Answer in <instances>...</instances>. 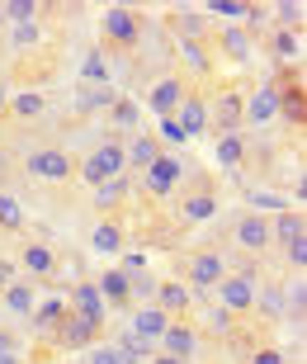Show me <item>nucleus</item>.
<instances>
[{
	"mask_svg": "<svg viewBox=\"0 0 307 364\" xmlns=\"http://www.w3.org/2000/svg\"><path fill=\"white\" fill-rule=\"evenodd\" d=\"M175 199V223L180 228H199V223H208V218H217V208H222V189H217V176L213 171H189L185 185L171 194Z\"/></svg>",
	"mask_w": 307,
	"mask_h": 364,
	"instance_id": "obj_1",
	"label": "nucleus"
},
{
	"mask_svg": "<svg viewBox=\"0 0 307 364\" xmlns=\"http://www.w3.org/2000/svg\"><path fill=\"white\" fill-rule=\"evenodd\" d=\"M147 33H151V19H147V10H137V5H104V10H99V43H104L109 53L133 57Z\"/></svg>",
	"mask_w": 307,
	"mask_h": 364,
	"instance_id": "obj_2",
	"label": "nucleus"
},
{
	"mask_svg": "<svg viewBox=\"0 0 307 364\" xmlns=\"http://www.w3.org/2000/svg\"><path fill=\"white\" fill-rule=\"evenodd\" d=\"M119 176H128V166H123V137H114L109 133L104 142H95L85 156L76 161V180H85V185H109V180H119Z\"/></svg>",
	"mask_w": 307,
	"mask_h": 364,
	"instance_id": "obj_3",
	"label": "nucleus"
},
{
	"mask_svg": "<svg viewBox=\"0 0 307 364\" xmlns=\"http://www.w3.org/2000/svg\"><path fill=\"white\" fill-rule=\"evenodd\" d=\"M180 284H185L189 294L194 298H208L217 289V284H222V274L232 270L227 265V256H222V251H217V246H199V251H189L185 256V265H180Z\"/></svg>",
	"mask_w": 307,
	"mask_h": 364,
	"instance_id": "obj_4",
	"label": "nucleus"
},
{
	"mask_svg": "<svg viewBox=\"0 0 307 364\" xmlns=\"http://www.w3.org/2000/svg\"><path fill=\"white\" fill-rule=\"evenodd\" d=\"M24 176L33 185H71L76 180V156L67 147H33L24 151Z\"/></svg>",
	"mask_w": 307,
	"mask_h": 364,
	"instance_id": "obj_5",
	"label": "nucleus"
},
{
	"mask_svg": "<svg viewBox=\"0 0 307 364\" xmlns=\"http://www.w3.org/2000/svg\"><path fill=\"white\" fill-rule=\"evenodd\" d=\"M189 171H194V166H189L180 151H161V156H156V161H151L137 180H142V194H147V199H171L175 189L185 185Z\"/></svg>",
	"mask_w": 307,
	"mask_h": 364,
	"instance_id": "obj_6",
	"label": "nucleus"
},
{
	"mask_svg": "<svg viewBox=\"0 0 307 364\" xmlns=\"http://www.w3.org/2000/svg\"><path fill=\"white\" fill-rule=\"evenodd\" d=\"M217 100H208V133L213 137H227V133H241V109H246V85L237 81H222L217 85Z\"/></svg>",
	"mask_w": 307,
	"mask_h": 364,
	"instance_id": "obj_7",
	"label": "nucleus"
},
{
	"mask_svg": "<svg viewBox=\"0 0 307 364\" xmlns=\"http://www.w3.org/2000/svg\"><path fill=\"white\" fill-rule=\"evenodd\" d=\"M203 350V336H199V322H189V317H171V326L161 331L156 341V355H171L180 364H194Z\"/></svg>",
	"mask_w": 307,
	"mask_h": 364,
	"instance_id": "obj_8",
	"label": "nucleus"
},
{
	"mask_svg": "<svg viewBox=\"0 0 307 364\" xmlns=\"http://www.w3.org/2000/svg\"><path fill=\"white\" fill-rule=\"evenodd\" d=\"M175 57H180V76H185L194 90H199V85H208L217 76V67H222V62H217V53H213V38L180 43V48H175Z\"/></svg>",
	"mask_w": 307,
	"mask_h": 364,
	"instance_id": "obj_9",
	"label": "nucleus"
},
{
	"mask_svg": "<svg viewBox=\"0 0 307 364\" xmlns=\"http://www.w3.org/2000/svg\"><path fill=\"white\" fill-rule=\"evenodd\" d=\"M232 246H237L246 260H260L269 246H274V237H269V218L255 213V208H251V213H241L237 223H232Z\"/></svg>",
	"mask_w": 307,
	"mask_h": 364,
	"instance_id": "obj_10",
	"label": "nucleus"
},
{
	"mask_svg": "<svg viewBox=\"0 0 307 364\" xmlns=\"http://www.w3.org/2000/svg\"><path fill=\"white\" fill-rule=\"evenodd\" d=\"M255 289H260V279L227 270V274H222V284L213 289V298H217V308L232 312V317H251V312H255Z\"/></svg>",
	"mask_w": 307,
	"mask_h": 364,
	"instance_id": "obj_11",
	"label": "nucleus"
},
{
	"mask_svg": "<svg viewBox=\"0 0 307 364\" xmlns=\"http://www.w3.org/2000/svg\"><path fill=\"white\" fill-rule=\"evenodd\" d=\"M274 90H279V119L289 123L293 133H303L307 128V90H303L298 67H284V76L274 81Z\"/></svg>",
	"mask_w": 307,
	"mask_h": 364,
	"instance_id": "obj_12",
	"label": "nucleus"
},
{
	"mask_svg": "<svg viewBox=\"0 0 307 364\" xmlns=\"http://www.w3.org/2000/svg\"><path fill=\"white\" fill-rule=\"evenodd\" d=\"M95 341H104V331L90 322H80V317H62V322L53 326V336H48V346H53L57 355H80V350H90Z\"/></svg>",
	"mask_w": 307,
	"mask_h": 364,
	"instance_id": "obj_13",
	"label": "nucleus"
},
{
	"mask_svg": "<svg viewBox=\"0 0 307 364\" xmlns=\"http://www.w3.org/2000/svg\"><path fill=\"white\" fill-rule=\"evenodd\" d=\"M189 95V81L180 76V71H166V76H156V81L147 85V95H142V105L156 114V119H175V109H180V100Z\"/></svg>",
	"mask_w": 307,
	"mask_h": 364,
	"instance_id": "obj_14",
	"label": "nucleus"
},
{
	"mask_svg": "<svg viewBox=\"0 0 307 364\" xmlns=\"http://www.w3.org/2000/svg\"><path fill=\"white\" fill-rule=\"evenodd\" d=\"M161 28L175 38V48L180 43H199V38H213V19L203 10H185V5H175V10H166V19H161Z\"/></svg>",
	"mask_w": 307,
	"mask_h": 364,
	"instance_id": "obj_15",
	"label": "nucleus"
},
{
	"mask_svg": "<svg viewBox=\"0 0 307 364\" xmlns=\"http://www.w3.org/2000/svg\"><path fill=\"white\" fill-rule=\"evenodd\" d=\"M19 270L33 284H53L57 270H62V256H57V246H48V242H28V246H19Z\"/></svg>",
	"mask_w": 307,
	"mask_h": 364,
	"instance_id": "obj_16",
	"label": "nucleus"
},
{
	"mask_svg": "<svg viewBox=\"0 0 307 364\" xmlns=\"http://www.w3.org/2000/svg\"><path fill=\"white\" fill-rule=\"evenodd\" d=\"M213 53H217V62L251 67L255 62V43L241 33V24H222V28H213Z\"/></svg>",
	"mask_w": 307,
	"mask_h": 364,
	"instance_id": "obj_17",
	"label": "nucleus"
},
{
	"mask_svg": "<svg viewBox=\"0 0 307 364\" xmlns=\"http://www.w3.org/2000/svg\"><path fill=\"white\" fill-rule=\"evenodd\" d=\"M269 119H279V90L274 81H260L246 90V109H241V123L246 128H265Z\"/></svg>",
	"mask_w": 307,
	"mask_h": 364,
	"instance_id": "obj_18",
	"label": "nucleus"
},
{
	"mask_svg": "<svg viewBox=\"0 0 307 364\" xmlns=\"http://www.w3.org/2000/svg\"><path fill=\"white\" fill-rule=\"evenodd\" d=\"M67 312H71V317H80V322L99 326V331H104V322H109V308H104V298H99V289H95V279H90V284H76V289H71Z\"/></svg>",
	"mask_w": 307,
	"mask_h": 364,
	"instance_id": "obj_19",
	"label": "nucleus"
},
{
	"mask_svg": "<svg viewBox=\"0 0 307 364\" xmlns=\"http://www.w3.org/2000/svg\"><path fill=\"white\" fill-rule=\"evenodd\" d=\"M161 151H166V147H161V137L147 133V128H137V133L123 142V166H128V176H142V171L156 161Z\"/></svg>",
	"mask_w": 307,
	"mask_h": 364,
	"instance_id": "obj_20",
	"label": "nucleus"
},
{
	"mask_svg": "<svg viewBox=\"0 0 307 364\" xmlns=\"http://www.w3.org/2000/svg\"><path fill=\"white\" fill-rule=\"evenodd\" d=\"M175 123H180L185 137H203L208 133V95L189 85V95L180 100V109H175Z\"/></svg>",
	"mask_w": 307,
	"mask_h": 364,
	"instance_id": "obj_21",
	"label": "nucleus"
},
{
	"mask_svg": "<svg viewBox=\"0 0 307 364\" xmlns=\"http://www.w3.org/2000/svg\"><path fill=\"white\" fill-rule=\"evenodd\" d=\"M99 298H104V308H119V312H133V274H123L119 265H109L99 279H95Z\"/></svg>",
	"mask_w": 307,
	"mask_h": 364,
	"instance_id": "obj_22",
	"label": "nucleus"
},
{
	"mask_svg": "<svg viewBox=\"0 0 307 364\" xmlns=\"http://www.w3.org/2000/svg\"><path fill=\"white\" fill-rule=\"evenodd\" d=\"M90 251L95 256H123L128 251V228L123 218H99L90 228Z\"/></svg>",
	"mask_w": 307,
	"mask_h": 364,
	"instance_id": "obj_23",
	"label": "nucleus"
},
{
	"mask_svg": "<svg viewBox=\"0 0 307 364\" xmlns=\"http://www.w3.org/2000/svg\"><path fill=\"white\" fill-rule=\"evenodd\" d=\"M151 303H156L166 317H189V312H194V294H189L180 279H156V294H151Z\"/></svg>",
	"mask_w": 307,
	"mask_h": 364,
	"instance_id": "obj_24",
	"label": "nucleus"
},
{
	"mask_svg": "<svg viewBox=\"0 0 307 364\" xmlns=\"http://www.w3.org/2000/svg\"><path fill=\"white\" fill-rule=\"evenodd\" d=\"M166 326H171V317H166V312H161L156 303H142V308L128 312V331H133L137 341H147V346H156Z\"/></svg>",
	"mask_w": 307,
	"mask_h": 364,
	"instance_id": "obj_25",
	"label": "nucleus"
},
{
	"mask_svg": "<svg viewBox=\"0 0 307 364\" xmlns=\"http://www.w3.org/2000/svg\"><path fill=\"white\" fill-rule=\"evenodd\" d=\"M33 303H38V284H33V279H24V274H19V279H14L10 289L0 294V308L10 312L14 322H28V312H33Z\"/></svg>",
	"mask_w": 307,
	"mask_h": 364,
	"instance_id": "obj_26",
	"label": "nucleus"
},
{
	"mask_svg": "<svg viewBox=\"0 0 307 364\" xmlns=\"http://www.w3.org/2000/svg\"><path fill=\"white\" fill-rule=\"evenodd\" d=\"M62 317H67V298H62V294H57V298H38L33 312H28V326H33V336H38V341H48Z\"/></svg>",
	"mask_w": 307,
	"mask_h": 364,
	"instance_id": "obj_27",
	"label": "nucleus"
},
{
	"mask_svg": "<svg viewBox=\"0 0 307 364\" xmlns=\"http://www.w3.org/2000/svg\"><path fill=\"white\" fill-rule=\"evenodd\" d=\"M104 114H109V133L128 142V137L137 133V114H142V109H137V95H119V100H114Z\"/></svg>",
	"mask_w": 307,
	"mask_h": 364,
	"instance_id": "obj_28",
	"label": "nucleus"
},
{
	"mask_svg": "<svg viewBox=\"0 0 307 364\" xmlns=\"http://www.w3.org/2000/svg\"><path fill=\"white\" fill-rule=\"evenodd\" d=\"M128 189H133V176H119V180H109V185L95 189V208H99V218H119L123 203H128Z\"/></svg>",
	"mask_w": 307,
	"mask_h": 364,
	"instance_id": "obj_29",
	"label": "nucleus"
},
{
	"mask_svg": "<svg viewBox=\"0 0 307 364\" xmlns=\"http://www.w3.org/2000/svg\"><path fill=\"white\" fill-rule=\"evenodd\" d=\"M217 166H222V176L241 180V171H246V137L241 133H227V137H217Z\"/></svg>",
	"mask_w": 307,
	"mask_h": 364,
	"instance_id": "obj_30",
	"label": "nucleus"
},
{
	"mask_svg": "<svg viewBox=\"0 0 307 364\" xmlns=\"http://www.w3.org/2000/svg\"><path fill=\"white\" fill-rule=\"evenodd\" d=\"M43 114H48V95L33 85V90H14V95H10V114H5V119L33 123V119H43Z\"/></svg>",
	"mask_w": 307,
	"mask_h": 364,
	"instance_id": "obj_31",
	"label": "nucleus"
},
{
	"mask_svg": "<svg viewBox=\"0 0 307 364\" xmlns=\"http://www.w3.org/2000/svg\"><path fill=\"white\" fill-rule=\"evenodd\" d=\"M303 232H307L303 208H293V203H289V208H279V213L269 218V237H274V246H289L293 237H303Z\"/></svg>",
	"mask_w": 307,
	"mask_h": 364,
	"instance_id": "obj_32",
	"label": "nucleus"
},
{
	"mask_svg": "<svg viewBox=\"0 0 307 364\" xmlns=\"http://www.w3.org/2000/svg\"><path fill=\"white\" fill-rule=\"evenodd\" d=\"M114 100H119L114 85H76V100L71 105H76V114H95V109H109Z\"/></svg>",
	"mask_w": 307,
	"mask_h": 364,
	"instance_id": "obj_33",
	"label": "nucleus"
},
{
	"mask_svg": "<svg viewBox=\"0 0 307 364\" xmlns=\"http://www.w3.org/2000/svg\"><path fill=\"white\" fill-rule=\"evenodd\" d=\"M265 48L274 53V62H284V67H293V57H303V33H265Z\"/></svg>",
	"mask_w": 307,
	"mask_h": 364,
	"instance_id": "obj_34",
	"label": "nucleus"
},
{
	"mask_svg": "<svg viewBox=\"0 0 307 364\" xmlns=\"http://www.w3.org/2000/svg\"><path fill=\"white\" fill-rule=\"evenodd\" d=\"M109 341L119 346V355H123V360H128V364H147L151 355H156V346H147V341H137L133 331H128V326H123V331H114V336H109Z\"/></svg>",
	"mask_w": 307,
	"mask_h": 364,
	"instance_id": "obj_35",
	"label": "nucleus"
},
{
	"mask_svg": "<svg viewBox=\"0 0 307 364\" xmlns=\"http://www.w3.org/2000/svg\"><path fill=\"white\" fill-rule=\"evenodd\" d=\"M28 228V213H24V203L14 199V194H5V189H0V232H24Z\"/></svg>",
	"mask_w": 307,
	"mask_h": 364,
	"instance_id": "obj_36",
	"label": "nucleus"
},
{
	"mask_svg": "<svg viewBox=\"0 0 307 364\" xmlns=\"http://www.w3.org/2000/svg\"><path fill=\"white\" fill-rule=\"evenodd\" d=\"M43 43V19H33V24H10V53L24 57L28 48H38Z\"/></svg>",
	"mask_w": 307,
	"mask_h": 364,
	"instance_id": "obj_37",
	"label": "nucleus"
},
{
	"mask_svg": "<svg viewBox=\"0 0 307 364\" xmlns=\"http://www.w3.org/2000/svg\"><path fill=\"white\" fill-rule=\"evenodd\" d=\"M269 14H274V24L284 28V33H303V0H284V5H269Z\"/></svg>",
	"mask_w": 307,
	"mask_h": 364,
	"instance_id": "obj_38",
	"label": "nucleus"
},
{
	"mask_svg": "<svg viewBox=\"0 0 307 364\" xmlns=\"http://www.w3.org/2000/svg\"><path fill=\"white\" fill-rule=\"evenodd\" d=\"M199 336H213V341H232V336H237V317H232V312H222V308H213V312H208V326H203Z\"/></svg>",
	"mask_w": 307,
	"mask_h": 364,
	"instance_id": "obj_39",
	"label": "nucleus"
},
{
	"mask_svg": "<svg viewBox=\"0 0 307 364\" xmlns=\"http://www.w3.org/2000/svg\"><path fill=\"white\" fill-rule=\"evenodd\" d=\"M208 19H222V24H241V14H246V0H213V5H203Z\"/></svg>",
	"mask_w": 307,
	"mask_h": 364,
	"instance_id": "obj_40",
	"label": "nucleus"
},
{
	"mask_svg": "<svg viewBox=\"0 0 307 364\" xmlns=\"http://www.w3.org/2000/svg\"><path fill=\"white\" fill-rule=\"evenodd\" d=\"M284 265H289V274H303L307 270V232L284 246Z\"/></svg>",
	"mask_w": 307,
	"mask_h": 364,
	"instance_id": "obj_41",
	"label": "nucleus"
},
{
	"mask_svg": "<svg viewBox=\"0 0 307 364\" xmlns=\"http://www.w3.org/2000/svg\"><path fill=\"white\" fill-rule=\"evenodd\" d=\"M80 355H85V364H128L119 355V346H114V341H95L90 350H80Z\"/></svg>",
	"mask_w": 307,
	"mask_h": 364,
	"instance_id": "obj_42",
	"label": "nucleus"
},
{
	"mask_svg": "<svg viewBox=\"0 0 307 364\" xmlns=\"http://www.w3.org/2000/svg\"><path fill=\"white\" fill-rule=\"evenodd\" d=\"M0 355H24V336H19V326L0 322Z\"/></svg>",
	"mask_w": 307,
	"mask_h": 364,
	"instance_id": "obj_43",
	"label": "nucleus"
},
{
	"mask_svg": "<svg viewBox=\"0 0 307 364\" xmlns=\"http://www.w3.org/2000/svg\"><path fill=\"white\" fill-rule=\"evenodd\" d=\"M161 147H166V151H171V147H180V142H189V137L185 133H180V123H175V119H161Z\"/></svg>",
	"mask_w": 307,
	"mask_h": 364,
	"instance_id": "obj_44",
	"label": "nucleus"
},
{
	"mask_svg": "<svg viewBox=\"0 0 307 364\" xmlns=\"http://www.w3.org/2000/svg\"><path fill=\"white\" fill-rule=\"evenodd\" d=\"M251 364H289V360H284V350H274V346H265V350L255 346V350H251Z\"/></svg>",
	"mask_w": 307,
	"mask_h": 364,
	"instance_id": "obj_45",
	"label": "nucleus"
},
{
	"mask_svg": "<svg viewBox=\"0 0 307 364\" xmlns=\"http://www.w3.org/2000/svg\"><path fill=\"white\" fill-rule=\"evenodd\" d=\"M10 95H14V81H10V71L0 67V119L10 114Z\"/></svg>",
	"mask_w": 307,
	"mask_h": 364,
	"instance_id": "obj_46",
	"label": "nucleus"
},
{
	"mask_svg": "<svg viewBox=\"0 0 307 364\" xmlns=\"http://www.w3.org/2000/svg\"><path fill=\"white\" fill-rule=\"evenodd\" d=\"M14 279H19V270H14L10 260H0V294H5V289H10Z\"/></svg>",
	"mask_w": 307,
	"mask_h": 364,
	"instance_id": "obj_47",
	"label": "nucleus"
},
{
	"mask_svg": "<svg viewBox=\"0 0 307 364\" xmlns=\"http://www.w3.org/2000/svg\"><path fill=\"white\" fill-rule=\"evenodd\" d=\"M0 364H28L24 355H0Z\"/></svg>",
	"mask_w": 307,
	"mask_h": 364,
	"instance_id": "obj_48",
	"label": "nucleus"
},
{
	"mask_svg": "<svg viewBox=\"0 0 307 364\" xmlns=\"http://www.w3.org/2000/svg\"><path fill=\"white\" fill-rule=\"evenodd\" d=\"M147 364H180V360H171V355H151Z\"/></svg>",
	"mask_w": 307,
	"mask_h": 364,
	"instance_id": "obj_49",
	"label": "nucleus"
}]
</instances>
